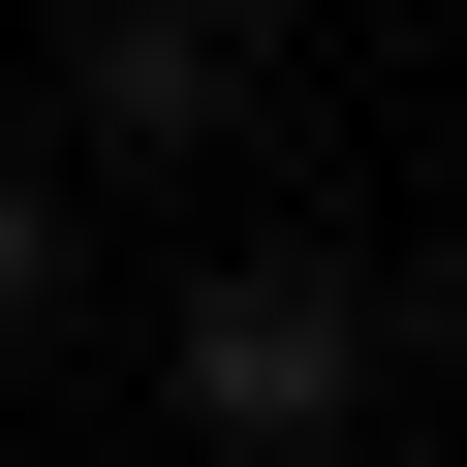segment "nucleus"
I'll return each mask as SVG.
<instances>
[{"instance_id": "nucleus-1", "label": "nucleus", "mask_w": 467, "mask_h": 467, "mask_svg": "<svg viewBox=\"0 0 467 467\" xmlns=\"http://www.w3.org/2000/svg\"><path fill=\"white\" fill-rule=\"evenodd\" d=\"M374 343H405V312H374L343 250H250V281H187V343H156V374H187V436H250V467H312V436L374 405Z\"/></svg>"}, {"instance_id": "nucleus-2", "label": "nucleus", "mask_w": 467, "mask_h": 467, "mask_svg": "<svg viewBox=\"0 0 467 467\" xmlns=\"http://www.w3.org/2000/svg\"><path fill=\"white\" fill-rule=\"evenodd\" d=\"M218 94H250V63H218V0H125V32L63 63V125H94V156H187Z\"/></svg>"}, {"instance_id": "nucleus-3", "label": "nucleus", "mask_w": 467, "mask_h": 467, "mask_svg": "<svg viewBox=\"0 0 467 467\" xmlns=\"http://www.w3.org/2000/svg\"><path fill=\"white\" fill-rule=\"evenodd\" d=\"M32 312H63V187L0 156V343H32Z\"/></svg>"}]
</instances>
